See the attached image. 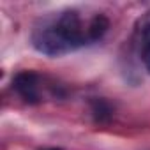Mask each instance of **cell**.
Listing matches in <instances>:
<instances>
[{"mask_svg": "<svg viewBox=\"0 0 150 150\" xmlns=\"http://www.w3.org/2000/svg\"><path fill=\"white\" fill-rule=\"evenodd\" d=\"M108 28L110 20L101 13L85 18L76 9H67L41 20L32 32V44L48 57H60L99 41Z\"/></svg>", "mask_w": 150, "mask_h": 150, "instance_id": "obj_1", "label": "cell"}, {"mask_svg": "<svg viewBox=\"0 0 150 150\" xmlns=\"http://www.w3.org/2000/svg\"><path fill=\"white\" fill-rule=\"evenodd\" d=\"M13 88L16 94L28 104H37L42 101V85L41 76L34 71H23L18 72L13 80Z\"/></svg>", "mask_w": 150, "mask_h": 150, "instance_id": "obj_2", "label": "cell"}, {"mask_svg": "<svg viewBox=\"0 0 150 150\" xmlns=\"http://www.w3.org/2000/svg\"><path fill=\"white\" fill-rule=\"evenodd\" d=\"M134 41L136 44L150 41V11H146L136 23V30H134Z\"/></svg>", "mask_w": 150, "mask_h": 150, "instance_id": "obj_3", "label": "cell"}, {"mask_svg": "<svg viewBox=\"0 0 150 150\" xmlns=\"http://www.w3.org/2000/svg\"><path fill=\"white\" fill-rule=\"evenodd\" d=\"M92 113H94V117H96L97 122H108L111 118V113L113 111H111V108H110V104L106 101L96 99L92 103Z\"/></svg>", "mask_w": 150, "mask_h": 150, "instance_id": "obj_4", "label": "cell"}, {"mask_svg": "<svg viewBox=\"0 0 150 150\" xmlns=\"http://www.w3.org/2000/svg\"><path fill=\"white\" fill-rule=\"evenodd\" d=\"M136 46H138V51H139V57H141V62H143L145 69L150 72V41L139 42Z\"/></svg>", "mask_w": 150, "mask_h": 150, "instance_id": "obj_5", "label": "cell"}, {"mask_svg": "<svg viewBox=\"0 0 150 150\" xmlns=\"http://www.w3.org/2000/svg\"><path fill=\"white\" fill-rule=\"evenodd\" d=\"M46 150H60V148H46Z\"/></svg>", "mask_w": 150, "mask_h": 150, "instance_id": "obj_6", "label": "cell"}]
</instances>
